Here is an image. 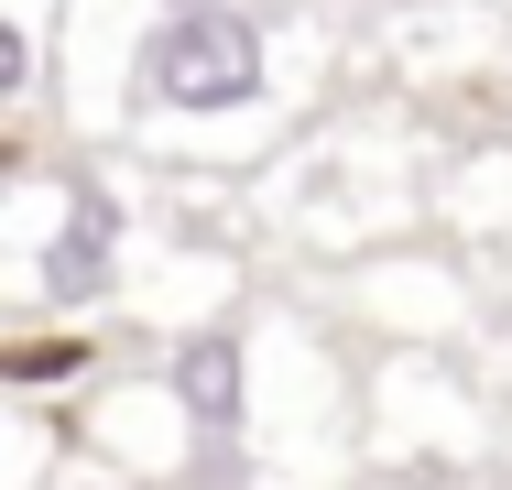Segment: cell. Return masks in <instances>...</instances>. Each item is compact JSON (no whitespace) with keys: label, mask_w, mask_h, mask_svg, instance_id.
I'll use <instances>...</instances> for the list:
<instances>
[{"label":"cell","mask_w":512,"mask_h":490,"mask_svg":"<svg viewBox=\"0 0 512 490\" xmlns=\"http://www.w3.org/2000/svg\"><path fill=\"white\" fill-rule=\"evenodd\" d=\"M142 98L164 109H251L262 98V33L218 0H175L142 33Z\"/></svg>","instance_id":"6da1fadb"},{"label":"cell","mask_w":512,"mask_h":490,"mask_svg":"<svg viewBox=\"0 0 512 490\" xmlns=\"http://www.w3.org/2000/svg\"><path fill=\"white\" fill-rule=\"evenodd\" d=\"M175 403H186V425H207V436H229L240 425V338H186L175 349Z\"/></svg>","instance_id":"3957f363"},{"label":"cell","mask_w":512,"mask_h":490,"mask_svg":"<svg viewBox=\"0 0 512 490\" xmlns=\"http://www.w3.org/2000/svg\"><path fill=\"white\" fill-rule=\"evenodd\" d=\"M66 371H88V338H22L11 349V382H66Z\"/></svg>","instance_id":"277c9868"},{"label":"cell","mask_w":512,"mask_h":490,"mask_svg":"<svg viewBox=\"0 0 512 490\" xmlns=\"http://www.w3.org/2000/svg\"><path fill=\"white\" fill-rule=\"evenodd\" d=\"M109 273H120V196H109V186H77V196H66L55 251H44V294H55V305H99Z\"/></svg>","instance_id":"7a4b0ae2"}]
</instances>
